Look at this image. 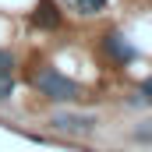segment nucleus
<instances>
[{
    "label": "nucleus",
    "mask_w": 152,
    "mask_h": 152,
    "mask_svg": "<svg viewBox=\"0 0 152 152\" xmlns=\"http://www.w3.org/2000/svg\"><path fill=\"white\" fill-rule=\"evenodd\" d=\"M32 81H36V88L42 96H50V99H57V103H67V99L78 96V85L71 78H64L60 71H53V67H39L36 75H32Z\"/></svg>",
    "instance_id": "obj_1"
},
{
    "label": "nucleus",
    "mask_w": 152,
    "mask_h": 152,
    "mask_svg": "<svg viewBox=\"0 0 152 152\" xmlns=\"http://www.w3.org/2000/svg\"><path fill=\"white\" fill-rule=\"evenodd\" d=\"M60 131H88L92 124H96V117L88 113H57V120H53Z\"/></svg>",
    "instance_id": "obj_2"
},
{
    "label": "nucleus",
    "mask_w": 152,
    "mask_h": 152,
    "mask_svg": "<svg viewBox=\"0 0 152 152\" xmlns=\"http://www.w3.org/2000/svg\"><path fill=\"white\" fill-rule=\"evenodd\" d=\"M36 25L39 28H57L60 25V14H57V7H53V0H42L36 11Z\"/></svg>",
    "instance_id": "obj_3"
},
{
    "label": "nucleus",
    "mask_w": 152,
    "mask_h": 152,
    "mask_svg": "<svg viewBox=\"0 0 152 152\" xmlns=\"http://www.w3.org/2000/svg\"><path fill=\"white\" fill-rule=\"evenodd\" d=\"M106 50L113 53L117 60H131V57H134V50H131V46H127L120 36H106Z\"/></svg>",
    "instance_id": "obj_4"
},
{
    "label": "nucleus",
    "mask_w": 152,
    "mask_h": 152,
    "mask_svg": "<svg viewBox=\"0 0 152 152\" xmlns=\"http://www.w3.org/2000/svg\"><path fill=\"white\" fill-rule=\"evenodd\" d=\"M106 7V0H78V11L81 14H96V11H103Z\"/></svg>",
    "instance_id": "obj_5"
},
{
    "label": "nucleus",
    "mask_w": 152,
    "mask_h": 152,
    "mask_svg": "<svg viewBox=\"0 0 152 152\" xmlns=\"http://www.w3.org/2000/svg\"><path fill=\"white\" fill-rule=\"evenodd\" d=\"M11 67H14V64H11V53H7V50H0V78L11 75Z\"/></svg>",
    "instance_id": "obj_6"
},
{
    "label": "nucleus",
    "mask_w": 152,
    "mask_h": 152,
    "mask_svg": "<svg viewBox=\"0 0 152 152\" xmlns=\"http://www.w3.org/2000/svg\"><path fill=\"white\" fill-rule=\"evenodd\" d=\"M11 88H14L11 75H7V78H0V99H7V96H11Z\"/></svg>",
    "instance_id": "obj_7"
}]
</instances>
